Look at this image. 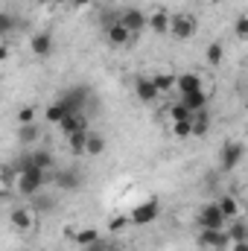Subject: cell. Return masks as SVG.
Wrapping results in <instances>:
<instances>
[{
	"label": "cell",
	"mask_w": 248,
	"mask_h": 251,
	"mask_svg": "<svg viewBox=\"0 0 248 251\" xmlns=\"http://www.w3.org/2000/svg\"><path fill=\"white\" fill-rule=\"evenodd\" d=\"M47 184V173L32 164V155L26 152L18 164V193L21 196H38L41 187Z\"/></svg>",
	"instance_id": "obj_1"
},
{
	"label": "cell",
	"mask_w": 248,
	"mask_h": 251,
	"mask_svg": "<svg viewBox=\"0 0 248 251\" xmlns=\"http://www.w3.org/2000/svg\"><path fill=\"white\" fill-rule=\"evenodd\" d=\"M246 158V146L240 140H228L222 149H219V170L222 173H234Z\"/></svg>",
	"instance_id": "obj_2"
},
{
	"label": "cell",
	"mask_w": 248,
	"mask_h": 251,
	"mask_svg": "<svg viewBox=\"0 0 248 251\" xmlns=\"http://www.w3.org/2000/svg\"><path fill=\"white\" fill-rule=\"evenodd\" d=\"M161 216V201L155 199V196H149L146 201H140V204H134V210L128 213V219H131V225H152L155 219Z\"/></svg>",
	"instance_id": "obj_3"
},
{
	"label": "cell",
	"mask_w": 248,
	"mask_h": 251,
	"mask_svg": "<svg viewBox=\"0 0 248 251\" xmlns=\"http://www.w3.org/2000/svg\"><path fill=\"white\" fill-rule=\"evenodd\" d=\"M196 32H198V21H196V15H190V12H178V15H173V29H170V35H173L175 41H190Z\"/></svg>",
	"instance_id": "obj_4"
},
{
	"label": "cell",
	"mask_w": 248,
	"mask_h": 251,
	"mask_svg": "<svg viewBox=\"0 0 248 251\" xmlns=\"http://www.w3.org/2000/svg\"><path fill=\"white\" fill-rule=\"evenodd\" d=\"M196 222H198V228H216V231H222V228L228 225V219H225L219 201H207V204H201Z\"/></svg>",
	"instance_id": "obj_5"
},
{
	"label": "cell",
	"mask_w": 248,
	"mask_h": 251,
	"mask_svg": "<svg viewBox=\"0 0 248 251\" xmlns=\"http://www.w3.org/2000/svg\"><path fill=\"white\" fill-rule=\"evenodd\" d=\"M196 243H198V249H204V251H222V249L231 246V237H228L225 228H222V231H216V228H201L198 237H196Z\"/></svg>",
	"instance_id": "obj_6"
},
{
	"label": "cell",
	"mask_w": 248,
	"mask_h": 251,
	"mask_svg": "<svg viewBox=\"0 0 248 251\" xmlns=\"http://www.w3.org/2000/svg\"><path fill=\"white\" fill-rule=\"evenodd\" d=\"M120 24H123L131 35H140V32L149 29V15H146L143 9L131 6V9H123V12H120Z\"/></svg>",
	"instance_id": "obj_7"
},
{
	"label": "cell",
	"mask_w": 248,
	"mask_h": 251,
	"mask_svg": "<svg viewBox=\"0 0 248 251\" xmlns=\"http://www.w3.org/2000/svg\"><path fill=\"white\" fill-rule=\"evenodd\" d=\"M53 47H56L53 32L41 29V32H32V35H29V53H32L35 59H50V56H53Z\"/></svg>",
	"instance_id": "obj_8"
},
{
	"label": "cell",
	"mask_w": 248,
	"mask_h": 251,
	"mask_svg": "<svg viewBox=\"0 0 248 251\" xmlns=\"http://www.w3.org/2000/svg\"><path fill=\"white\" fill-rule=\"evenodd\" d=\"M35 210L32 207H26V204H21V207H15L12 213H9V222H12V228L15 231H21V234H26V231H32L35 228Z\"/></svg>",
	"instance_id": "obj_9"
},
{
	"label": "cell",
	"mask_w": 248,
	"mask_h": 251,
	"mask_svg": "<svg viewBox=\"0 0 248 251\" xmlns=\"http://www.w3.org/2000/svg\"><path fill=\"white\" fill-rule=\"evenodd\" d=\"M134 97H137L140 102L152 105V102H158L161 91L155 88V79H152V76H137V79H134Z\"/></svg>",
	"instance_id": "obj_10"
},
{
	"label": "cell",
	"mask_w": 248,
	"mask_h": 251,
	"mask_svg": "<svg viewBox=\"0 0 248 251\" xmlns=\"http://www.w3.org/2000/svg\"><path fill=\"white\" fill-rule=\"evenodd\" d=\"M173 29V15L167 9H152L149 12V32L152 35H170Z\"/></svg>",
	"instance_id": "obj_11"
},
{
	"label": "cell",
	"mask_w": 248,
	"mask_h": 251,
	"mask_svg": "<svg viewBox=\"0 0 248 251\" xmlns=\"http://www.w3.org/2000/svg\"><path fill=\"white\" fill-rule=\"evenodd\" d=\"M131 38H134V35L125 29L120 21H117V24H111V26L105 29V41H108L111 47H117V50H120V47H128V44H131Z\"/></svg>",
	"instance_id": "obj_12"
},
{
	"label": "cell",
	"mask_w": 248,
	"mask_h": 251,
	"mask_svg": "<svg viewBox=\"0 0 248 251\" xmlns=\"http://www.w3.org/2000/svg\"><path fill=\"white\" fill-rule=\"evenodd\" d=\"M85 100H88V88H73V91H67V94H64L59 102H62L70 114H73V111H82Z\"/></svg>",
	"instance_id": "obj_13"
},
{
	"label": "cell",
	"mask_w": 248,
	"mask_h": 251,
	"mask_svg": "<svg viewBox=\"0 0 248 251\" xmlns=\"http://www.w3.org/2000/svg\"><path fill=\"white\" fill-rule=\"evenodd\" d=\"M181 102H184L187 108L193 111V114H198V111H207V102H210V94L201 88V91H193V94H184L181 97Z\"/></svg>",
	"instance_id": "obj_14"
},
{
	"label": "cell",
	"mask_w": 248,
	"mask_h": 251,
	"mask_svg": "<svg viewBox=\"0 0 248 251\" xmlns=\"http://www.w3.org/2000/svg\"><path fill=\"white\" fill-rule=\"evenodd\" d=\"M59 128H62L64 137H70V134H76V131H88V120H85L82 111H73V114L64 117V123L59 126Z\"/></svg>",
	"instance_id": "obj_15"
},
{
	"label": "cell",
	"mask_w": 248,
	"mask_h": 251,
	"mask_svg": "<svg viewBox=\"0 0 248 251\" xmlns=\"http://www.w3.org/2000/svg\"><path fill=\"white\" fill-rule=\"evenodd\" d=\"M219 207H222V213H225V219H228V222L240 219V201H237V196H234V193L219 196Z\"/></svg>",
	"instance_id": "obj_16"
},
{
	"label": "cell",
	"mask_w": 248,
	"mask_h": 251,
	"mask_svg": "<svg viewBox=\"0 0 248 251\" xmlns=\"http://www.w3.org/2000/svg\"><path fill=\"white\" fill-rule=\"evenodd\" d=\"M56 184L62 190H79L82 187V176H79V170H62L56 176Z\"/></svg>",
	"instance_id": "obj_17"
},
{
	"label": "cell",
	"mask_w": 248,
	"mask_h": 251,
	"mask_svg": "<svg viewBox=\"0 0 248 251\" xmlns=\"http://www.w3.org/2000/svg\"><path fill=\"white\" fill-rule=\"evenodd\" d=\"M204 85H201V76L198 73H181L178 76V91H181V97L184 94H193V91H201Z\"/></svg>",
	"instance_id": "obj_18"
},
{
	"label": "cell",
	"mask_w": 248,
	"mask_h": 251,
	"mask_svg": "<svg viewBox=\"0 0 248 251\" xmlns=\"http://www.w3.org/2000/svg\"><path fill=\"white\" fill-rule=\"evenodd\" d=\"M67 114H70V111L64 108L62 102H50L47 111H44V120H47V126H62Z\"/></svg>",
	"instance_id": "obj_19"
},
{
	"label": "cell",
	"mask_w": 248,
	"mask_h": 251,
	"mask_svg": "<svg viewBox=\"0 0 248 251\" xmlns=\"http://www.w3.org/2000/svg\"><path fill=\"white\" fill-rule=\"evenodd\" d=\"M88 131H91V128H88ZM88 131H76V134L67 137V149H70L73 155H88Z\"/></svg>",
	"instance_id": "obj_20"
},
{
	"label": "cell",
	"mask_w": 248,
	"mask_h": 251,
	"mask_svg": "<svg viewBox=\"0 0 248 251\" xmlns=\"http://www.w3.org/2000/svg\"><path fill=\"white\" fill-rule=\"evenodd\" d=\"M152 79H155V88L161 91V97L170 94L173 88H178V76H175V73H155Z\"/></svg>",
	"instance_id": "obj_21"
},
{
	"label": "cell",
	"mask_w": 248,
	"mask_h": 251,
	"mask_svg": "<svg viewBox=\"0 0 248 251\" xmlns=\"http://www.w3.org/2000/svg\"><path fill=\"white\" fill-rule=\"evenodd\" d=\"M29 155H32V164H35L38 170H44V173H50V170H53V164H56L50 149H32Z\"/></svg>",
	"instance_id": "obj_22"
},
{
	"label": "cell",
	"mask_w": 248,
	"mask_h": 251,
	"mask_svg": "<svg viewBox=\"0 0 248 251\" xmlns=\"http://www.w3.org/2000/svg\"><path fill=\"white\" fill-rule=\"evenodd\" d=\"M73 240H76L82 249H94V246H99V231H97V228H82Z\"/></svg>",
	"instance_id": "obj_23"
},
{
	"label": "cell",
	"mask_w": 248,
	"mask_h": 251,
	"mask_svg": "<svg viewBox=\"0 0 248 251\" xmlns=\"http://www.w3.org/2000/svg\"><path fill=\"white\" fill-rule=\"evenodd\" d=\"M167 114H170V123H181V120H193V117H196V114H193V111L187 108L181 100H178V102H173Z\"/></svg>",
	"instance_id": "obj_24"
},
{
	"label": "cell",
	"mask_w": 248,
	"mask_h": 251,
	"mask_svg": "<svg viewBox=\"0 0 248 251\" xmlns=\"http://www.w3.org/2000/svg\"><path fill=\"white\" fill-rule=\"evenodd\" d=\"M108 149V140L99 131H88V155H102Z\"/></svg>",
	"instance_id": "obj_25"
},
{
	"label": "cell",
	"mask_w": 248,
	"mask_h": 251,
	"mask_svg": "<svg viewBox=\"0 0 248 251\" xmlns=\"http://www.w3.org/2000/svg\"><path fill=\"white\" fill-rule=\"evenodd\" d=\"M228 237H231V243H243V240H248V225L240 222V219L228 222Z\"/></svg>",
	"instance_id": "obj_26"
},
{
	"label": "cell",
	"mask_w": 248,
	"mask_h": 251,
	"mask_svg": "<svg viewBox=\"0 0 248 251\" xmlns=\"http://www.w3.org/2000/svg\"><path fill=\"white\" fill-rule=\"evenodd\" d=\"M207 131H210V117H207V111H198L193 117V137H204Z\"/></svg>",
	"instance_id": "obj_27"
},
{
	"label": "cell",
	"mask_w": 248,
	"mask_h": 251,
	"mask_svg": "<svg viewBox=\"0 0 248 251\" xmlns=\"http://www.w3.org/2000/svg\"><path fill=\"white\" fill-rule=\"evenodd\" d=\"M38 134H41V131H38V126H35V123L21 126V128H18V140H21L24 146H32V143L38 140Z\"/></svg>",
	"instance_id": "obj_28"
},
{
	"label": "cell",
	"mask_w": 248,
	"mask_h": 251,
	"mask_svg": "<svg viewBox=\"0 0 248 251\" xmlns=\"http://www.w3.org/2000/svg\"><path fill=\"white\" fill-rule=\"evenodd\" d=\"M204 56H207V64H222V59H225V47H222L219 41H210L207 50H204Z\"/></svg>",
	"instance_id": "obj_29"
},
{
	"label": "cell",
	"mask_w": 248,
	"mask_h": 251,
	"mask_svg": "<svg viewBox=\"0 0 248 251\" xmlns=\"http://www.w3.org/2000/svg\"><path fill=\"white\" fill-rule=\"evenodd\" d=\"M170 131H173V137H178V140H184V137H193V120L173 123V126H170Z\"/></svg>",
	"instance_id": "obj_30"
},
{
	"label": "cell",
	"mask_w": 248,
	"mask_h": 251,
	"mask_svg": "<svg viewBox=\"0 0 248 251\" xmlns=\"http://www.w3.org/2000/svg\"><path fill=\"white\" fill-rule=\"evenodd\" d=\"M234 38L237 41H248V15H240L234 21Z\"/></svg>",
	"instance_id": "obj_31"
},
{
	"label": "cell",
	"mask_w": 248,
	"mask_h": 251,
	"mask_svg": "<svg viewBox=\"0 0 248 251\" xmlns=\"http://www.w3.org/2000/svg\"><path fill=\"white\" fill-rule=\"evenodd\" d=\"M18 123H21V126L35 123V108H32V105H24V108L18 111Z\"/></svg>",
	"instance_id": "obj_32"
},
{
	"label": "cell",
	"mask_w": 248,
	"mask_h": 251,
	"mask_svg": "<svg viewBox=\"0 0 248 251\" xmlns=\"http://www.w3.org/2000/svg\"><path fill=\"white\" fill-rule=\"evenodd\" d=\"M12 26H15V18H12L9 12H3V15H0V32H3V38L12 32Z\"/></svg>",
	"instance_id": "obj_33"
},
{
	"label": "cell",
	"mask_w": 248,
	"mask_h": 251,
	"mask_svg": "<svg viewBox=\"0 0 248 251\" xmlns=\"http://www.w3.org/2000/svg\"><path fill=\"white\" fill-rule=\"evenodd\" d=\"M128 222H131L128 216H114V219H111V231H123Z\"/></svg>",
	"instance_id": "obj_34"
},
{
	"label": "cell",
	"mask_w": 248,
	"mask_h": 251,
	"mask_svg": "<svg viewBox=\"0 0 248 251\" xmlns=\"http://www.w3.org/2000/svg\"><path fill=\"white\" fill-rule=\"evenodd\" d=\"M231 251H248V240H243V243H231Z\"/></svg>",
	"instance_id": "obj_35"
},
{
	"label": "cell",
	"mask_w": 248,
	"mask_h": 251,
	"mask_svg": "<svg viewBox=\"0 0 248 251\" xmlns=\"http://www.w3.org/2000/svg\"><path fill=\"white\" fill-rule=\"evenodd\" d=\"M0 59H9V44L3 41V47H0Z\"/></svg>",
	"instance_id": "obj_36"
},
{
	"label": "cell",
	"mask_w": 248,
	"mask_h": 251,
	"mask_svg": "<svg viewBox=\"0 0 248 251\" xmlns=\"http://www.w3.org/2000/svg\"><path fill=\"white\" fill-rule=\"evenodd\" d=\"M70 3H73V6H79V9H82V6H88V3H94V0H70Z\"/></svg>",
	"instance_id": "obj_37"
},
{
	"label": "cell",
	"mask_w": 248,
	"mask_h": 251,
	"mask_svg": "<svg viewBox=\"0 0 248 251\" xmlns=\"http://www.w3.org/2000/svg\"><path fill=\"white\" fill-rule=\"evenodd\" d=\"M91 251H114V249H105V246H94Z\"/></svg>",
	"instance_id": "obj_38"
},
{
	"label": "cell",
	"mask_w": 248,
	"mask_h": 251,
	"mask_svg": "<svg viewBox=\"0 0 248 251\" xmlns=\"http://www.w3.org/2000/svg\"><path fill=\"white\" fill-rule=\"evenodd\" d=\"M114 251H125V249H114Z\"/></svg>",
	"instance_id": "obj_39"
}]
</instances>
